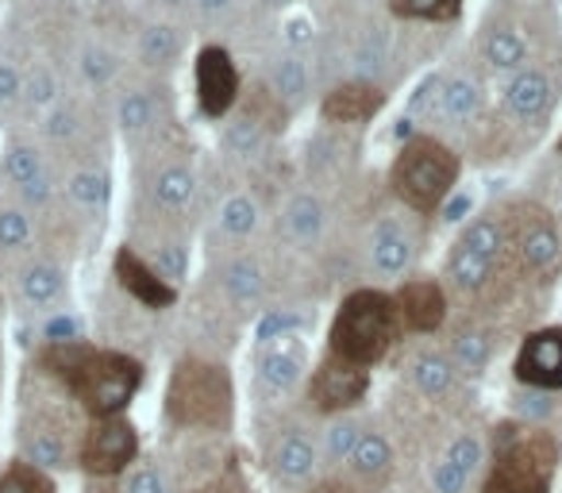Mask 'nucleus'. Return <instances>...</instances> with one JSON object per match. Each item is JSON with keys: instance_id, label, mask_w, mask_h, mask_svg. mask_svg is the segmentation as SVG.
<instances>
[{"instance_id": "nucleus-6", "label": "nucleus", "mask_w": 562, "mask_h": 493, "mask_svg": "<svg viewBox=\"0 0 562 493\" xmlns=\"http://www.w3.org/2000/svg\"><path fill=\"white\" fill-rule=\"evenodd\" d=\"M459 155L447 143H439L436 135H413L390 166L393 197L413 216H436L459 186Z\"/></svg>"}, {"instance_id": "nucleus-50", "label": "nucleus", "mask_w": 562, "mask_h": 493, "mask_svg": "<svg viewBox=\"0 0 562 493\" xmlns=\"http://www.w3.org/2000/svg\"><path fill=\"white\" fill-rule=\"evenodd\" d=\"M270 4H290V0H270Z\"/></svg>"}, {"instance_id": "nucleus-42", "label": "nucleus", "mask_w": 562, "mask_h": 493, "mask_svg": "<svg viewBox=\"0 0 562 493\" xmlns=\"http://www.w3.org/2000/svg\"><path fill=\"white\" fill-rule=\"evenodd\" d=\"M86 132L81 124V112L74 101H58L55 109L43 116V139L55 143V147H74V139Z\"/></svg>"}, {"instance_id": "nucleus-7", "label": "nucleus", "mask_w": 562, "mask_h": 493, "mask_svg": "<svg viewBox=\"0 0 562 493\" xmlns=\"http://www.w3.org/2000/svg\"><path fill=\"white\" fill-rule=\"evenodd\" d=\"M508 224L501 212H477L459 232L454 247L443 262V290L459 298H477L497 282L501 267L508 259Z\"/></svg>"}, {"instance_id": "nucleus-22", "label": "nucleus", "mask_w": 562, "mask_h": 493, "mask_svg": "<svg viewBox=\"0 0 562 493\" xmlns=\"http://www.w3.org/2000/svg\"><path fill=\"white\" fill-rule=\"evenodd\" d=\"M393 305H397L401 336H431L447 324V290L436 278H405L393 290Z\"/></svg>"}, {"instance_id": "nucleus-4", "label": "nucleus", "mask_w": 562, "mask_h": 493, "mask_svg": "<svg viewBox=\"0 0 562 493\" xmlns=\"http://www.w3.org/2000/svg\"><path fill=\"white\" fill-rule=\"evenodd\" d=\"M397 339H401V321H397V305H393V293L362 285V290L347 293L344 305L331 316L328 351L355 362V367L370 370L397 347Z\"/></svg>"}, {"instance_id": "nucleus-26", "label": "nucleus", "mask_w": 562, "mask_h": 493, "mask_svg": "<svg viewBox=\"0 0 562 493\" xmlns=\"http://www.w3.org/2000/svg\"><path fill=\"white\" fill-rule=\"evenodd\" d=\"M501 101H505V112L520 124H543L554 109V81L543 66H524L520 74L505 78V89H501Z\"/></svg>"}, {"instance_id": "nucleus-46", "label": "nucleus", "mask_w": 562, "mask_h": 493, "mask_svg": "<svg viewBox=\"0 0 562 493\" xmlns=\"http://www.w3.org/2000/svg\"><path fill=\"white\" fill-rule=\"evenodd\" d=\"M235 4H239V0H189V9H193L201 20H224V16H232Z\"/></svg>"}, {"instance_id": "nucleus-33", "label": "nucleus", "mask_w": 562, "mask_h": 493, "mask_svg": "<svg viewBox=\"0 0 562 493\" xmlns=\"http://www.w3.org/2000/svg\"><path fill=\"white\" fill-rule=\"evenodd\" d=\"M482 63L490 66V74L497 78H513L520 74L528 63V40L520 35L516 24H493L482 35Z\"/></svg>"}, {"instance_id": "nucleus-32", "label": "nucleus", "mask_w": 562, "mask_h": 493, "mask_svg": "<svg viewBox=\"0 0 562 493\" xmlns=\"http://www.w3.org/2000/svg\"><path fill=\"white\" fill-rule=\"evenodd\" d=\"M212 227H216V235L224 243L255 239L258 227H262V204H258V197L247 193V189H235V193H227L224 201H220L216 216H212Z\"/></svg>"}, {"instance_id": "nucleus-45", "label": "nucleus", "mask_w": 562, "mask_h": 493, "mask_svg": "<svg viewBox=\"0 0 562 493\" xmlns=\"http://www.w3.org/2000/svg\"><path fill=\"white\" fill-rule=\"evenodd\" d=\"M24 101V70L12 58H0V112L16 109Z\"/></svg>"}, {"instance_id": "nucleus-41", "label": "nucleus", "mask_w": 562, "mask_h": 493, "mask_svg": "<svg viewBox=\"0 0 562 493\" xmlns=\"http://www.w3.org/2000/svg\"><path fill=\"white\" fill-rule=\"evenodd\" d=\"M63 101V89H58V74L47 63H35L24 74V104L40 116H47L55 104Z\"/></svg>"}, {"instance_id": "nucleus-29", "label": "nucleus", "mask_w": 562, "mask_h": 493, "mask_svg": "<svg viewBox=\"0 0 562 493\" xmlns=\"http://www.w3.org/2000/svg\"><path fill=\"white\" fill-rule=\"evenodd\" d=\"M313 86V74L301 51H281L278 58H270V70H266V93L278 101V109H297L308 97Z\"/></svg>"}, {"instance_id": "nucleus-34", "label": "nucleus", "mask_w": 562, "mask_h": 493, "mask_svg": "<svg viewBox=\"0 0 562 493\" xmlns=\"http://www.w3.org/2000/svg\"><path fill=\"white\" fill-rule=\"evenodd\" d=\"M135 251L147 259V267L155 270L166 285L181 290V282L189 278V239H186V235L166 232V227H162V232L150 235L143 247H135Z\"/></svg>"}, {"instance_id": "nucleus-1", "label": "nucleus", "mask_w": 562, "mask_h": 493, "mask_svg": "<svg viewBox=\"0 0 562 493\" xmlns=\"http://www.w3.org/2000/svg\"><path fill=\"white\" fill-rule=\"evenodd\" d=\"M35 367L50 374L89 421L104 416H124L143 385V362L127 351L93 347L86 339L78 344H43Z\"/></svg>"}, {"instance_id": "nucleus-18", "label": "nucleus", "mask_w": 562, "mask_h": 493, "mask_svg": "<svg viewBox=\"0 0 562 493\" xmlns=\"http://www.w3.org/2000/svg\"><path fill=\"white\" fill-rule=\"evenodd\" d=\"M70 298V270L50 255H32L12 270V301L24 313H63V301Z\"/></svg>"}, {"instance_id": "nucleus-2", "label": "nucleus", "mask_w": 562, "mask_h": 493, "mask_svg": "<svg viewBox=\"0 0 562 493\" xmlns=\"http://www.w3.org/2000/svg\"><path fill=\"white\" fill-rule=\"evenodd\" d=\"M35 378L24 382L20 393V421H16V459L58 474L78 467L81 436L89 428V416L78 401L63 390L50 374L32 367Z\"/></svg>"}, {"instance_id": "nucleus-10", "label": "nucleus", "mask_w": 562, "mask_h": 493, "mask_svg": "<svg viewBox=\"0 0 562 493\" xmlns=\"http://www.w3.org/2000/svg\"><path fill=\"white\" fill-rule=\"evenodd\" d=\"M139 462V428L127 416H104L89 421L81 436L78 467L97 482H116Z\"/></svg>"}, {"instance_id": "nucleus-48", "label": "nucleus", "mask_w": 562, "mask_h": 493, "mask_svg": "<svg viewBox=\"0 0 562 493\" xmlns=\"http://www.w3.org/2000/svg\"><path fill=\"white\" fill-rule=\"evenodd\" d=\"M554 216H559V224H562V181H559V193H554Z\"/></svg>"}, {"instance_id": "nucleus-15", "label": "nucleus", "mask_w": 562, "mask_h": 493, "mask_svg": "<svg viewBox=\"0 0 562 493\" xmlns=\"http://www.w3.org/2000/svg\"><path fill=\"white\" fill-rule=\"evenodd\" d=\"M196 197L201 181L186 158H162L143 173V201L155 220H186L196 209Z\"/></svg>"}, {"instance_id": "nucleus-21", "label": "nucleus", "mask_w": 562, "mask_h": 493, "mask_svg": "<svg viewBox=\"0 0 562 493\" xmlns=\"http://www.w3.org/2000/svg\"><path fill=\"white\" fill-rule=\"evenodd\" d=\"M513 378L524 390L562 393V328L528 332L513 359Z\"/></svg>"}, {"instance_id": "nucleus-5", "label": "nucleus", "mask_w": 562, "mask_h": 493, "mask_svg": "<svg viewBox=\"0 0 562 493\" xmlns=\"http://www.w3.org/2000/svg\"><path fill=\"white\" fill-rule=\"evenodd\" d=\"M559 470V439L547 428L505 424L493 444L477 493H551Z\"/></svg>"}, {"instance_id": "nucleus-16", "label": "nucleus", "mask_w": 562, "mask_h": 493, "mask_svg": "<svg viewBox=\"0 0 562 493\" xmlns=\"http://www.w3.org/2000/svg\"><path fill=\"white\" fill-rule=\"evenodd\" d=\"M416 255H420V235H416L413 220L408 216H378L370 224L367 235V270L374 278H393L408 274L416 267Z\"/></svg>"}, {"instance_id": "nucleus-49", "label": "nucleus", "mask_w": 562, "mask_h": 493, "mask_svg": "<svg viewBox=\"0 0 562 493\" xmlns=\"http://www.w3.org/2000/svg\"><path fill=\"white\" fill-rule=\"evenodd\" d=\"M554 439H559V467H562V436H559V432H554Z\"/></svg>"}, {"instance_id": "nucleus-8", "label": "nucleus", "mask_w": 562, "mask_h": 493, "mask_svg": "<svg viewBox=\"0 0 562 493\" xmlns=\"http://www.w3.org/2000/svg\"><path fill=\"white\" fill-rule=\"evenodd\" d=\"M262 470L281 493H305L324 470L321 432L305 421H278L262 439Z\"/></svg>"}, {"instance_id": "nucleus-30", "label": "nucleus", "mask_w": 562, "mask_h": 493, "mask_svg": "<svg viewBox=\"0 0 562 493\" xmlns=\"http://www.w3.org/2000/svg\"><path fill=\"white\" fill-rule=\"evenodd\" d=\"M35 255V220L32 209L16 204L12 197H0V259L16 270Z\"/></svg>"}, {"instance_id": "nucleus-11", "label": "nucleus", "mask_w": 562, "mask_h": 493, "mask_svg": "<svg viewBox=\"0 0 562 493\" xmlns=\"http://www.w3.org/2000/svg\"><path fill=\"white\" fill-rule=\"evenodd\" d=\"M0 189L24 209H47L55 201V166L47 150L32 139H9L0 150Z\"/></svg>"}, {"instance_id": "nucleus-39", "label": "nucleus", "mask_w": 562, "mask_h": 493, "mask_svg": "<svg viewBox=\"0 0 562 493\" xmlns=\"http://www.w3.org/2000/svg\"><path fill=\"white\" fill-rule=\"evenodd\" d=\"M78 81L86 89H109L112 81L120 78V55L109 47V43H101V40H89V43H81V51H78Z\"/></svg>"}, {"instance_id": "nucleus-12", "label": "nucleus", "mask_w": 562, "mask_h": 493, "mask_svg": "<svg viewBox=\"0 0 562 493\" xmlns=\"http://www.w3.org/2000/svg\"><path fill=\"white\" fill-rule=\"evenodd\" d=\"M308 347L301 336L266 339L255 347V393L262 405L290 401L308 382Z\"/></svg>"}, {"instance_id": "nucleus-27", "label": "nucleus", "mask_w": 562, "mask_h": 493, "mask_svg": "<svg viewBox=\"0 0 562 493\" xmlns=\"http://www.w3.org/2000/svg\"><path fill=\"white\" fill-rule=\"evenodd\" d=\"M112 274H116L120 290H124L132 301H139L143 309L162 313V309H170L173 301H178V290L166 285L162 278L147 267V259H143L135 247H127V243L116 251V259H112Z\"/></svg>"}, {"instance_id": "nucleus-38", "label": "nucleus", "mask_w": 562, "mask_h": 493, "mask_svg": "<svg viewBox=\"0 0 562 493\" xmlns=\"http://www.w3.org/2000/svg\"><path fill=\"white\" fill-rule=\"evenodd\" d=\"M447 355H451V362L459 367L462 378L485 374V370H490V359H493L490 332L477 328V324H462V328L451 336V344H447Z\"/></svg>"}, {"instance_id": "nucleus-37", "label": "nucleus", "mask_w": 562, "mask_h": 493, "mask_svg": "<svg viewBox=\"0 0 562 493\" xmlns=\"http://www.w3.org/2000/svg\"><path fill=\"white\" fill-rule=\"evenodd\" d=\"M362 428H367V421H362L359 413H344V416H328L321 428V459L328 470H344V462L351 459L355 444H359Z\"/></svg>"}, {"instance_id": "nucleus-9", "label": "nucleus", "mask_w": 562, "mask_h": 493, "mask_svg": "<svg viewBox=\"0 0 562 493\" xmlns=\"http://www.w3.org/2000/svg\"><path fill=\"white\" fill-rule=\"evenodd\" d=\"M508 224V251L528 282H554L562 270V224L554 212L539 204H520Z\"/></svg>"}, {"instance_id": "nucleus-20", "label": "nucleus", "mask_w": 562, "mask_h": 493, "mask_svg": "<svg viewBox=\"0 0 562 493\" xmlns=\"http://www.w3.org/2000/svg\"><path fill=\"white\" fill-rule=\"evenodd\" d=\"M331 224V209L316 189H297V193L285 197L278 212V235L285 239V247L301 255H313L324 247Z\"/></svg>"}, {"instance_id": "nucleus-31", "label": "nucleus", "mask_w": 562, "mask_h": 493, "mask_svg": "<svg viewBox=\"0 0 562 493\" xmlns=\"http://www.w3.org/2000/svg\"><path fill=\"white\" fill-rule=\"evenodd\" d=\"M181 55H186V40H181V32L170 20H150V24H143L139 35H135V58H139L150 74L173 70V66L181 63Z\"/></svg>"}, {"instance_id": "nucleus-3", "label": "nucleus", "mask_w": 562, "mask_h": 493, "mask_svg": "<svg viewBox=\"0 0 562 493\" xmlns=\"http://www.w3.org/2000/svg\"><path fill=\"white\" fill-rule=\"evenodd\" d=\"M162 421L178 436H227L235 424V390L227 367L186 355L166 382Z\"/></svg>"}, {"instance_id": "nucleus-24", "label": "nucleus", "mask_w": 562, "mask_h": 493, "mask_svg": "<svg viewBox=\"0 0 562 493\" xmlns=\"http://www.w3.org/2000/svg\"><path fill=\"white\" fill-rule=\"evenodd\" d=\"M216 293L224 298V305L232 309V313H239V316L258 313L266 301V267L250 251H232L220 262Z\"/></svg>"}, {"instance_id": "nucleus-44", "label": "nucleus", "mask_w": 562, "mask_h": 493, "mask_svg": "<svg viewBox=\"0 0 562 493\" xmlns=\"http://www.w3.org/2000/svg\"><path fill=\"white\" fill-rule=\"evenodd\" d=\"M393 12L401 20H420V24H439L459 12V0H393Z\"/></svg>"}, {"instance_id": "nucleus-14", "label": "nucleus", "mask_w": 562, "mask_h": 493, "mask_svg": "<svg viewBox=\"0 0 562 493\" xmlns=\"http://www.w3.org/2000/svg\"><path fill=\"white\" fill-rule=\"evenodd\" d=\"M308 405L321 416H344L367 401L370 393V370L324 351V359L308 374Z\"/></svg>"}, {"instance_id": "nucleus-43", "label": "nucleus", "mask_w": 562, "mask_h": 493, "mask_svg": "<svg viewBox=\"0 0 562 493\" xmlns=\"http://www.w3.org/2000/svg\"><path fill=\"white\" fill-rule=\"evenodd\" d=\"M0 493H55V482H50L47 470L32 467L24 459H12L0 470Z\"/></svg>"}, {"instance_id": "nucleus-19", "label": "nucleus", "mask_w": 562, "mask_h": 493, "mask_svg": "<svg viewBox=\"0 0 562 493\" xmlns=\"http://www.w3.org/2000/svg\"><path fill=\"white\" fill-rule=\"evenodd\" d=\"M193 89L196 104L209 120H227L239 101V66L224 47H201L193 63Z\"/></svg>"}, {"instance_id": "nucleus-25", "label": "nucleus", "mask_w": 562, "mask_h": 493, "mask_svg": "<svg viewBox=\"0 0 562 493\" xmlns=\"http://www.w3.org/2000/svg\"><path fill=\"white\" fill-rule=\"evenodd\" d=\"M459 367L451 362V355L443 347H420L408 355L405 362V382L424 405H447L459 393Z\"/></svg>"}, {"instance_id": "nucleus-23", "label": "nucleus", "mask_w": 562, "mask_h": 493, "mask_svg": "<svg viewBox=\"0 0 562 493\" xmlns=\"http://www.w3.org/2000/svg\"><path fill=\"white\" fill-rule=\"evenodd\" d=\"M112 116L127 143L150 139L166 120V89L155 81H127L112 101Z\"/></svg>"}, {"instance_id": "nucleus-28", "label": "nucleus", "mask_w": 562, "mask_h": 493, "mask_svg": "<svg viewBox=\"0 0 562 493\" xmlns=\"http://www.w3.org/2000/svg\"><path fill=\"white\" fill-rule=\"evenodd\" d=\"M63 197L78 216L86 220H101L112 204V173L104 163H81L66 173L63 181Z\"/></svg>"}, {"instance_id": "nucleus-35", "label": "nucleus", "mask_w": 562, "mask_h": 493, "mask_svg": "<svg viewBox=\"0 0 562 493\" xmlns=\"http://www.w3.org/2000/svg\"><path fill=\"white\" fill-rule=\"evenodd\" d=\"M482 81L474 74H447L439 78V116L451 127H467L482 112Z\"/></svg>"}, {"instance_id": "nucleus-36", "label": "nucleus", "mask_w": 562, "mask_h": 493, "mask_svg": "<svg viewBox=\"0 0 562 493\" xmlns=\"http://www.w3.org/2000/svg\"><path fill=\"white\" fill-rule=\"evenodd\" d=\"M220 143L232 158L239 163H255V158L266 155L270 147V124H266L258 112H239V116L224 120V132H220Z\"/></svg>"}, {"instance_id": "nucleus-40", "label": "nucleus", "mask_w": 562, "mask_h": 493, "mask_svg": "<svg viewBox=\"0 0 562 493\" xmlns=\"http://www.w3.org/2000/svg\"><path fill=\"white\" fill-rule=\"evenodd\" d=\"M378 104H382L378 89H370V86H344V89H336L328 101H324V116H328L331 124H362L367 116H374Z\"/></svg>"}, {"instance_id": "nucleus-13", "label": "nucleus", "mask_w": 562, "mask_h": 493, "mask_svg": "<svg viewBox=\"0 0 562 493\" xmlns=\"http://www.w3.org/2000/svg\"><path fill=\"white\" fill-rule=\"evenodd\" d=\"M485 467H490V444L477 428H459L439 455L428 462L431 493H474L482 490Z\"/></svg>"}, {"instance_id": "nucleus-47", "label": "nucleus", "mask_w": 562, "mask_h": 493, "mask_svg": "<svg viewBox=\"0 0 562 493\" xmlns=\"http://www.w3.org/2000/svg\"><path fill=\"white\" fill-rule=\"evenodd\" d=\"M158 12H166V16H173V12H186L189 9V0H150Z\"/></svg>"}, {"instance_id": "nucleus-17", "label": "nucleus", "mask_w": 562, "mask_h": 493, "mask_svg": "<svg viewBox=\"0 0 562 493\" xmlns=\"http://www.w3.org/2000/svg\"><path fill=\"white\" fill-rule=\"evenodd\" d=\"M339 482L351 485L355 493H382L385 485L397 474V447H393V436L382 428V424H370L362 428L359 444H355L351 459L339 470Z\"/></svg>"}]
</instances>
